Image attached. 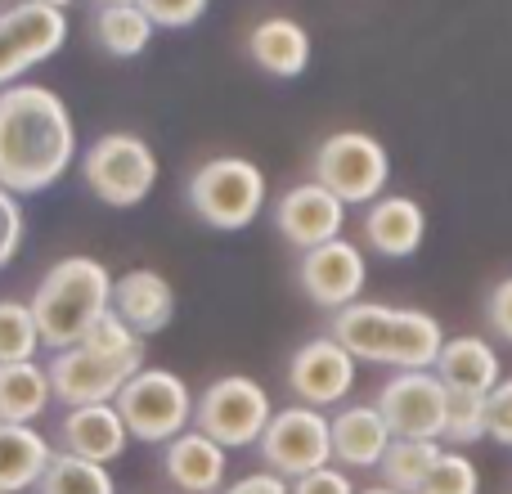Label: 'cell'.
Returning <instances> with one entry per match:
<instances>
[{
    "label": "cell",
    "instance_id": "17",
    "mask_svg": "<svg viewBox=\"0 0 512 494\" xmlns=\"http://www.w3.org/2000/svg\"><path fill=\"white\" fill-rule=\"evenodd\" d=\"M427 239V212L409 194H382L364 212V243L387 261H405Z\"/></svg>",
    "mask_w": 512,
    "mask_h": 494
},
{
    "label": "cell",
    "instance_id": "18",
    "mask_svg": "<svg viewBox=\"0 0 512 494\" xmlns=\"http://www.w3.org/2000/svg\"><path fill=\"white\" fill-rule=\"evenodd\" d=\"M328 423H333V463L351 472L382 468L391 441H396L378 405H342Z\"/></svg>",
    "mask_w": 512,
    "mask_h": 494
},
{
    "label": "cell",
    "instance_id": "21",
    "mask_svg": "<svg viewBox=\"0 0 512 494\" xmlns=\"http://www.w3.org/2000/svg\"><path fill=\"white\" fill-rule=\"evenodd\" d=\"M248 54L261 72H270V77H279V81H292L310 68V32L297 18H283V14L261 18L248 32Z\"/></svg>",
    "mask_w": 512,
    "mask_h": 494
},
{
    "label": "cell",
    "instance_id": "38",
    "mask_svg": "<svg viewBox=\"0 0 512 494\" xmlns=\"http://www.w3.org/2000/svg\"><path fill=\"white\" fill-rule=\"evenodd\" d=\"M225 494H292V481L274 477V472H248L234 486H225Z\"/></svg>",
    "mask_w": 512,
    "mask_h": 494
},
{
    "label": "cell",
    "instance_id": "33",
    "mask_svg": "<svg viewBox=\"0 0 512 494\" xmlns=\"http://www.w3.org/2000/svg\"><path fill=\"white\" fill-rule=\"evenodd\" d=\"M207 5L212 0H140V9L149 14V23L153 27H194L198 18L207 14Z\"/></svg>",
    "mask_w": 512,
    "mask_h": 494
},
{
    "label": "cell",
    "instance_id": "19",
    "mask_svg": "<svg viewBox=\"0 0 512 494\" xmlns=\"http://www.w3.org/2000/svg\"><path fill=\"white\" fill-rule=\"evenodd\" d=\"M113 310L140 337H153L162 328H171V319H176V288L158 270H131L113 283Z\"/></svg>",
    "mask_w": 512,
    "mask_h": 494
},
{
    "label": "cell",
    "instance_id": "8",
    "mask_svg": "<svg viewBox=\"0 0 512 494\" xmlns=\"http://www.w3.org/2000/svg\"><path fill=\"white\" fill-rule=\"evenodd\" d=\"M274 418L270 391L256 378H243V373H225L216 378L203 396L194 400V427L203 436H212L225 450H248L265 436Z\"/></svg>",
    "mask_w": 512,
    "mask_h": 494
},
{
    "label": "cell",
    "instance_id": "39",
    "mask_svg": "<svg viewBox=\"0 0 512 494\" xmlns=\"http://www.w3.org/2000/svg\"><path fill=\"white\" fill-rule=\"evenodd\" d=\"M360 494H400V490H391V486H369V490H360Z\"/></svg>",
    "mask_w": 512,
    "mask_h": 494
},
{
    "label": "cell",
    "instance_id": "37",
    "mask_svg": "<svg viewBox=\"0 0 512 494\" xmlns=\"http://www.w3.org/2000/svg\"><path fill=\"white\" fill-rule=\"evenodd\" d=\"M27 68H32V63L23 59V50H18V45H14V36H9L5 27H0V90L18 86Z\"/></svg>",
    "mask_w": 512,
    "mask_h": 494
},
{
    "label": "cell",
    "instance_id": "14",
    "mask_svg": "<svg viewBox=\"0 0 512 494\" xmlns=\"http://www.w3.org/2000/svg\"><path fill=\"white\" fill-rule=\"evenodd\" d=\"M274 230L292 247H301V252L324 247V243L342 239L346 203L337 194H328L319 180H301V185L283 189V198L274 203Z\"/></svg>",
    "mask_w": 512,
    "mask_h": 494
},
{
    "label": "cell",
    "instance_id": "2",
    "mask_svg": "<svg viewBox=\"0 0 512 494\" xmlns=\"http://www.w3.org/2000/svg\"><path fill=\"white\" fill-rule=\"evenodd\" d=\"M328 337H337L355 360L387 364L396 373L436 369L445 346V328L436 315L414 306H382V301H355L337 310Z\"/></svg>",
    "mask_w": 512,
    "mask_h": 494
},
{
    "label": "cell",
    "instance_id": "26",
    "mask_svg": "<svg viewBox=\"0 0 512 494\" xmlns=\"http://www.w3.org/2000/svg\"><path fill=\"white\" fill-rule=\"evenodd\" d=\"M445 445L441 441H391L387 459H382V486L400 494H418L432 477V468L441 463Z\"/></svg>",
    "mask_w": 512,
    "mask_h": 494
},
{
    "label": "cell",
    "instance_id": "36",
    "mask_svg": "<svg viewBox=\"0 0 512 494\" xmlns=\"http://www.w3.org/2000/svg\"><path fill=\"white\" fill-rule=\"evenodd\" d=\"M486 324H490V333H495L499 342L512 346V274L490 288V297H486Z\"/></svg>",
    "mask_w": 512,
    "mask_h": 494
},
{
    "label": "cell",
    "instance_id": "25",
    "mask_svg": "<svg viewBox=\"0 0 512 494\" xmlns=\"http://www.w3.org/2000/svg\"><path fill=\"white\" fill-rule=\"evenodd\" d=\"M90 32L104 45V54H113V59H135V54L149 50L158 27L149 23V14H144L140 5H95Z\"/></svg>",
    "mask_w": 512,
    "mask_h": 494
},
{
    "label": "cell",
    "instance_id": "6",
    "mask_svg": "<svg viewBox=\"0 0 512 494\" xmlns=\"http://www.w3.org/2000/svg\"><path fill=\"white\" fill-rule=\"evenodd\" d=\"M194 391L180 373L171 369H149L144 364L131 382L122 387V396L113 400L117 414H122L131 441L144 445H171L180 432L194 427Z\"/></svg>",
    "mask_w": 512,
    "mask_h": 494
},
{
    "label": "cell",
    "instance_id": "12",
    "mask_svg": "<svg viewBox=\"0 0 512 494\" xmlns=\"http://www.w3.org/2000/svg\"><path fill=\"white\" fill-rule=\"evenodd\" d=\"M355 364L360 360L337 337H310L288 360V391L297 396V405L333 409L355 391Z\"/></svg>",
    "mask_w": 512,
    "mask_h": 494
},
{
    "label": "cell",
    "instance_id": "41",
    "mask_svg": "<svg viewBox=\"0 0 512 494\" xmlns=\"http://www.w3.org/2000/svg\"><path fill=\"white\" fill-rule=\"evenodd\" d=\"M41 5H54V9H68L72 0H41Z\"/></svg>",
    "mask_w": 512,
    "mask_h": 494
},
{
    "label": "cell",
    "instance_id": "22",
    "mask_svg": "<svg viewBox=\"0 0 512 494\" xmlns=\"http://www.w3.org/2000/svg\"><path fill=\"white\" fill-rule=\"evenodd\" d=\"M0 27L14 36L27 63L54 59L68 41V14L54 5H41V0H14L9 9H0Z\"/></svg>",
    "mask_w": 512,
    "mask_h": 494
},
{
    "label": "cell",
    "instance_id": "30",
    "mask_svg": "<svg viewBox=\"0 0 512 494\" xmlns=\"http://www.w3.org/2000/svg\"><path fill=\"white\" fill-rule=\"evenodd\" d=\"M486 436V396H472V391H450L445 400V436L450 445H477Z\"/></svg>",
    "mask_w": 512,
    "mask_h": 494
},
{
    "label": "cell",
    "instance_id": "29",
    "mask_svg": "<svg viewBox=\"0 0 512 494\" xmlns=\"http://www.w3.org/2000/svg\"><path fill=\"white\" fill-rule=\"evenodd\" d=\"M81 346H90L95 355H108V360L140 364V369H144V337L135 333V328L117 315V310H108V315L86 333V342H81Z\"/></svg>",
    "mask_w": 512,
    "mask_h": 494
},
{
    "label": "cell",
    "instance_id": "3",
    "mask_svg": "<svg viewBox=\"0 0 512 494\" xmlns=\"http://www.w3.org/2000/svg\"><path fill=\"white\" fill-rule=\"evenodd\" d=\"M113 270L95 256H63L41 274L32 288V319L41 328V346L68 351L81 346L86 333L113 310Z\"/></svg>",
    "mask_w": 512,
    "mask_h": 494
},
{
    "label": "cell",
    "instance_id": "20",
    "mask_svg": "<svg viewBox=\"0 0 512 494\" xmlns=\"http://www.w3.org/2000/svg\"><path fill=\"white\" fill-rule=\"evenodd\" d=\"M436 378L445 382V391H472V396H490L504 382V360L486 337H445L441 360H436Z\"/></svg>",
    "mask_w": 512,
    "mask_h": 494
},
{
    "label": "cell",
    "instance_id": "32",
    "mask_svg": "<svg viewBox=\"0 0 512 494\" xmlns=\"http://www.w3.org/2000/svg\"><path fill=\"white\" fill-rule=\"evenodd\" d=\"M27 239V212H23V198L0 189V270L18 256V247Z\"/></svg>",
    "mask_w": 512,
    "mask_h": 494
},
{
    "label": "cell",
    "instance_id": "4",
    "mask_svg": "<svg viewBox=\"0 0 512 494\" xmlns=\"http://www.w3.org/2000/svg\"><path fill=\"white\" fill-rule=\"evenodd\" d=\"M189 212L203 225L221 234H239L261 216L265 207V171L248 158H212L203 167H194L185 185Z\"/></svg>",
    "mask_w": 512,
    "mask_h": 494
},
{
    "label": "cell",
    "instance_id": "34",
    "mask_svg": "<svg viewBox=\"0 0 512 494\" xmlns=\"http://www.w3.org/2000/svg\"><path fill=\"white\" fill-rule=\"evenodd\" d=\"M486 436L512 450V378H504L486 396Z\"/></svg>",
    "mask_w": 512,
    "mask_h": 494
},
{
    "label": "cell",
    "instance_id": "24",
    "mask_svg": "<svg viewBox=\"0 0 512 494\" xmlns=\"http://www.w3.org/2000/svg\"><path fill=\"white\" fill-rule=\"evenodd\" d=\"M50 373L45 364H0V423H23L32 427L36 418L50 409Z\"/></svg>",
    "mask_w": 512,
    "mask_h": 494
},
{
    "label": "cell",
    "instance_id": "7",
    "mask_svg": "<svg viewBox=\"0 0 512 494\" xmlns=\"http://www.w3.org/2000/svg\"><path fill=\"white\" fill-rule=\"evenodd\" d=\"M90 194L108 207H140L158 185V153L131 131H108L81 153Z\"/></svg>",
    "mask_w": 512,
    "mask_h": 494
},
{
    "label": "cell",
    "instance_id": "10",
    "mask_svg": "<svg viewBox=\"0 0 512 494\" xmlns=\"http://www.w3.org/2000/svg\"><path fill=\"white\" fill-rule=\"evenodd\" d=\"M445 382L436 378V369H409L391 373L378 387V414L387 418L396 441H441L445 436Z\"/></svg>",
    "mask_w": 512,
    "mask_h": 494
},
{
    "label": "cell",
    "instance_id": "35",
    "mask_svg": "<svg viewBox=\"0 0 512 494\" xmlns=\"http://www.w3.org/2000/svg\"><path fill=\"white\" fill-rule=\"evenodd\" d=\"M292 494H360L351 481V472L346 468H319V472H306V477L292 481Z\"/></svg>",
    "mask_w": 512,
    "mask_h": 494
},
{
    "label": "cell",
    "instance_id": "31",
    "mask_svg": "<svg viewBox=\"0 0 512 494\" xmlns=\"http://www.w3.org/2000/svg\"><path fill=\"white\" fill-rule=\"evenodd\" d=\"M418 494H481V468L463 450H445Z\"/></svg>",
    "mask_w": 512,
    "mask_h": 494
},
{
    "label": "cell",
    "instance_id": "1",
    "mask_svg": "<svg viewBox=\"0 0 512 494\" xmlns=\"http://www.w3.org/2000/svg\"><path fill=\"white\" fill-rule=\"evenodd\" d=\"M77 162V126L50 86L0 90V189L32 198L54 189Z\"/></svg>",
    "mask_w": 512,
    "mask_h": 494
},
{
    "label": "cell",
    "instance_id": "9",
    "mask_svg": "<svg viewBox=\"0 0 512 494\" xmlns=\"http://www.w3.org/2000/svg\"><path fill=\"white\" fill-rule=\"evenodd\" d=\"M256 454H261L265 472H274L283 481H297L306 472H319L333 463V423H328L324 409H310V405L274 409L265 436L256 441Z\"/></svg>",
    "mask_w": 512,
    "mask_h": 494
},
{
    "label": "cell",
    "instance_id": "13",
    "mask_svg": "<svg viewBox=\"0 0 512 494\" xmlns=\"http://www.w3.org/2000/svg\"><path fill=\"white\" fill-rule=\"evenodd\" d=\"M297 283L319 310H346L360 301L369 283V261L351 239H333L324 247H310L297 261Z\"/></svg>",
    "mask_w": 512,
    "mask_h": 494
},
{
    "label": "cell",
    "instance_id": "11",
    "mask_svg": "<svg viewBox=\"0 0 512 494\" xmlns=\"http://www.w3.org/2000/svg\"><path fill=\"white\" fill-rule=\"evenodd\" d=\"M50 391L63 409H81V405H113L122 396V387L140 373V364H122L95 355L90 346H68V351H54L50 364Z\"/></svg>",
    "mask_w": 512,
    "mask_h": 494
},
{
    "label": "cell",
    "instance_id": "16",
    "mask_svg": "<svg viewBox=\"0 0 512 494\" xmlns=\"http://www.w3.org/2000/svg\"><path fill=\"white\" fill-rule=\"evenodd\" d=\"M162 468L167 481L180 494H216L225 490V472H230V450L203 436L198 427L180 432L171 445H162Z\"/></svg>",
    "mask_w": 512,
    "mask_h": 494
},
{
    "label": "cell",
    "instance_id": "27",
    "mask_svg": "<svg viewBox=\"0 0 512 494\" xmlns=\"http://www.w3.org/2000/svg\"><path fill=\"white\" fill-rule=\"evenodd\" d=\"M36 494H117V486H113V477H108V468L72 459V454L59 450L50 459V468H45Z\"/></svg>",
    "mask_w": 512,
    "mask_h": 494
},
{
    "label": "cell",
    "instance_id": "15",
    "mask_svg": "<svg viewBox=\"0 0 512 494\" xmlns=\"http://www.w3.org/2000/svg\"><path fill=\"white\" fill-rule=\"evenodd\" d=\"M59 445L72 459H86L108 468L113 459H122L126 445H131V432H126L117 405H81L68 409L59 423Z\"/></svg>",
    "mask_w": 512,
    "mask_h": 494
},
{
    "label": "cell",
    "instance_id": "5",
    "mask_svg": "<svg viewBox=\"0 0 512 494\" xmlns=\"http://www.w3.org/2000/svg\"><path fill=\"white\" fill-rule=\"evenodd\" d=\"M310 171H315L310 180H319L346 207H369L387 194L391 158H387V144L373 140L369 131H333L319 140Z\"/></svg>",
    "mask_w": 512,
    "mask_h": 494
},
{
    "label": "cell",
    "instance_id": "28",
    "mask_svg": "<svg viewBox=\"0 0 512 494\" xmlns=\"http://www.w3.org/2000/svg\"><path fill=\"white\" fill-rule=\"evenodd\" d=\"M41 351V328L27 301H0V364H27Z\"/></svg>",
    "mask_w": 512,
    "mask_h": 494
},
{
    "label": "cell",
    "instance_id": "40",
    "mask_svg": "<svg viewBox=\"0 0 512 494\" xmlns=\"http://www.w3.org/2000/svg\"><path fill=\"white\" fill-rule=\"evenodd\" d=\"M95 5H140V0H95Z\"/></svg>",
    "mask_w": 512,
    "mask_h": 494
},
{
    "label": "cell",
    "instance_id": "23",
    "mask_svg": "<svg viewBox=\"0 0 512 494\" xmlns=\"http://www.w3.org/2000/svg\"><path fill=\"white\" fill-rule=\"evenodd\" d=\"M54 454L59 450H50V441L36 427L0 423V494L36 490Z\"/></svg>",
    "mask_w": 512,
    "mask_h": 494
}]
</instances>
